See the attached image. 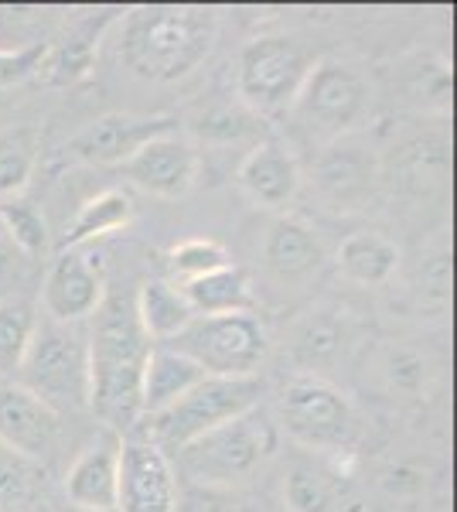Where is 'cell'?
<instances>
[{
    "label": "cell",
    "mask_w": 457,
    "mask_h": 512,
    "mask_svg": "<svg viewBox=\"0 0 457 512\" xmlns=\"http://www.w3.org/2000/svg\"><path fill=\"white\" fill-rule=\"evenodd\" d=\"M38 161V134L31 127H18L0 134V198L21 192L28 185Z\"/></svg>",
    "instance_id": "obj_25"
},
{
    "label": "cell",
    "mask_w": 457,
    "mask_h": 512,
    "mask_svg": "<svg viewBox=\"0 0 457 512\" xmlns=\"http://www.w3.org/2000/svg\"><path fill=\"white\" fill-rule=\"evenodd\" d=\"M11 253H14V243H11V236H7V229L0 226V267L11 260Z\"/></svg>",
    "instance_id": "obj_35"
},
{
    "label": "cell",
    "mask_w": 457,
    "mask_h": 512,
    "mask_svg": "<svg viewBox=\"0 0 457 512\" xmlns=\"http://www.w3.org/2000/svg\"><path fill=\"white\" fill-rule=\"evenodd\" d=\"M239 185L256 205L284 209V205L294 202L297 188H301V168H297V158L284 144L260 140L246 154V161L239 164Z\"/></svg>",
    "instance_id": "obj_16"
},
{
    "label": "cell",
    "mask_w": 457,
    "mask_h": 512,
    "mask_svg": "<svg viewBox=\"0 0 457 512\" xmlns=\"http://www.w3.org/2000/svg\"><path fill=\"white\" fill-rule=\"evenodd\" d=\"M18 373L24 390L45 400L48 407H89V335L62 321L35 325Z\"/></svg>",
    "instance_id": "obj_5"
},
{
    "label": "cell",
    "mask_w": 457,
    "mask_h": 512,
    "mask_svg": "<svg viewBox=\"0 0 457 512\" xmlns=\"http://www.w3.org/2000/svg\"><path fill=\"white\" fill-rule=\"evenodd\" d=\"M222 267H229V253L219 243H212V239H188V243L171 250V270L181 280L205 277Z\"/></svg>",
    "instance_id": "obj_31"
},
{
    "label": "cell",
    "mask_w": 457,
    "mask_h": 512,
    "mask_svg": "<svg viewBox=\"0 0 457 512\" xmlns=\"http://www.w3.org/2000/svg\"><path fill=\"white\" fill-rule=\"evenodd\" d=\"M174 512H253V509L246 506V499H239L236 492L222 489V485L188 482L185 489H178Z\"/></svg>",
    "instance_id": "obj_32"
},
{
    "label": "cell",
    "mask_w": 457,
    "mask_h": 512,
    "mask_svg": "<svg viewBox=\"0 0 457 512\" xmlns=\"http://www.w3.org/2000/svg\"><path fill=\"white\" fill-rule=\"evenodd\" d=\"M65 512H93V509H76V506H69V509H65Z\"/></svg>",
    "instance_id": "obj_36"
},
{
    "label": "cell",
    "mask_w": 457,
    "mask_h": 512,
    "mask_svg": "<svg viewBox=\"0 0 457 512\" xmlns=\"http://www.w3.org/2000/svg\"><path fill=\"white\" fill-rule=\"evenodd\" d=\"M284 499L290 512H335L338 495L335 485L314 468H294L284 482Z\"/></svg>",
    "instance_id": "obj_30"
},
{
    "label": "cell",
    "mask_w": 457,
    "mask_h": 512,
    "mask_svg": "<svg viewBox=\"0 0 457 512\" xmlns=\"http://www.w3.org/2000/svg\"><path fill=\"white\" fill-rule=\"evenodd\" d=\"M178 117H130V113H110L89 123L82 134L69 140V158L86 164H127L144 144L174 134Z\"/></svg>",
    "instance_id": "obj_11"
},
{
    "label": "cell",
    "mask_w": 457,
    "mask_h": 512,
    "mask_svg": "<svg viewBox=\"0 0 457 512\" xmlns=\"http://www.w3.org/2000/svg\"><path fill=\"white\" fill-rule=\"evenodd\" d=\"M181 294L191 304V311L202 318L209 315H249L253 311V291L239 267H222L205 277L185 280Z\"/></svg>",
    "instance_id": "obj_20"
},
{
    "label": "cell",
    "mask_w": 457,
    "mask_h": 512,
    "mask_svg": "<svg viewBox=\"0 0 457 512\" xmlns=\"http://www.w3.org/2000/svg\"><path fill=\"white\" fill-rule=\"evenodd\" d=\"M45 59H48V41H35V45L18 48V52H0V89L21 86L31 76H38Z\"/></svg>",
    "instance_id": "obj_33"
},
{
    "label": "cell",
    "mask_w": 457,
    "mask_h": 512,
    "mask_svg": "<svg viewBox=\"0 0 457 512\" xmlns=\"http://www.w3.org/2000/svg\"><path fill=\"white\" fill-rule=\"evenodd\" d=\"M345 338H348L345 321H338V318H331L328 311H321V315H311L301 325L294 349L304 362H328L345 349Z\"/></svg>",
    "instance_id": "obj_29"
},
{
    "label": "cell",
    "mask_w": 457,
    "mask_h": 512,
    "mask_svg": "<svg viewBox=\"0 0 457 512\" xmlns=\"http://www.w3.org/2000/svg\"><path fill=\"white\" fill-rule=\"evenodd\" d=\"M400 267V250L379 233H355L338 246V270L352 284H382Z\"/></svg>",
    "instance_id": "obj_23"
},
{
    "label": "cell",
    "mask_w": 457,
    "mask_h": 512,
    "mask_svg": "<svg viewBox=\"0 0 457 512\" xmlns=\"http://www.w3.org/2000/svg\"><path fill=\"white\" fill-rule=\"evenodd\" d=\"M263 260L280 280H304L318 274L324 263V246L314 229L301 219H277L263 239Z\"/></svg>",
    "instance_id": "obj_18"
},
{
    "label": "cell",
    "mask_w": 457,
    "mask_h": 512,
    "mask_svg": "<svg viewBox=\"0 0 457 512\" xmlns=\"http://www.w3.org/2000/svg\"><path fill=\"white\" fill-rule=\"evenodd\" d=\"M116 465H120V441L116 434H99L76 458L65 475V495L76 509L116 512Z\"/></svg>",
    "instance_id": "obj_17"
},
{
    "label": "cell",
    "mask_w": 457,
    "mask_h": 512,
    "mask_svg": "<svg viewBox=\"0 0 457 512\" xmlns=\"http://www.w3.org/2000/svg\"><path fill=\"white\" fill-rule=\"evenodd\" d=\"M134 219V198L120 188H106L96 198H89L86 205L79 209V216L72 219L69 233H65V246L69 250H79L82 243L99 236H110L116 229H123L127 222Z\"/></svg>",
    "instance_id": "obj_24"
},
{
    "label": "cell",
    "mask_w": 457,
    "mask_h": 512,
    "mask_svg": "<svg viewBox=\"0 0 457 512\" xmlns=\"http://www.w3.org/2000/svg\"><path fill=\"white\" fill-rule=\"evenodd\" d=\"M219 18L209 7H137L123 18L120 59L147 82H178L209 59Z\"/></svg>",
    "instance_id": "obj_2"
},
{
    "label": "cell",
    "mask_w": 457,
    "mask_h": 512,
    "mask_svg": "<svg viewBox=\"0 0 457 512\" xmlns=\"http://www.w3.org/2000/svg\"><path fill=\"white\" fill-rule=\"evenodd\" d=\"M280 420L307 448H342L355 437V410L342 390L314 376L290 379L280 393Z\"/></svg>",
    "instance_id": "obj_9"
},
{
    "label": "cell",
    "mask_w": 457,
    "mask_h": 512,
    "mask_svg": "<svg viewBox=\"0 0 457 512\" xmlns=\"http://www.w3.org/2000/svg\"><path fill=\"white\" fill-rule=\"evenodd\" d=\"M253 123H256V113H239V110H232V106H222V110H212L209 117H202L198 130H202V137L229 144V140H239L243 134H249Z\"/></svg>",
    "instance_id": "obj_34"
},
{
    "label": "cell",
    "mask_w": 457,
    "mask_h": 512,
    "mask_svg": "<svg viewBox=\"0 0 457 512\" xmlns=\"http://www.w3.org/2000/svg\"><path fill=\"white\" fill-rule=\"evenodd\" d=\"M178 475L151 441H123L116 465V512H174Z\"/></svg>",
    "instance_id": "obj_10"
},
{
    "label": "cell",
    "mask_w": 457,
    "mask_h": 512,
    "mask_svg": "<svg viewBox=\"0 0 457 512\" xmlns=\"http://www.w3.org/2000/svg\"><path fill=\"white\" fill-rule=\"evenodd\" d=\"M35 335V311L28 301L0 304V373H18L24 349Z\"/></svg>",
    "instance_id": "obj_27"
},
{
    "label": "cell",
    "mask_w": 457,
    "mask_h": 512,
    "mask_svg": "<svg viewBox=\"0 0 457 512\" xmlns=\"http://www.w3.org/2000/svg\"><path fill=\"white\" fill-rule=\"evenodd\" d=\"M372 178H376L372 154L352 144V137H342L318 151L314 181H318V192L328 198L335 212L359 209L372 192Z\"/></svg>",
    "instance_id": "obj_15"
},
{
    "label": "cell",
    "mask_w": 457,
    "mask_h": 512,
    "mask_svg": "<svg viewBox=\"0 0 457 512\" xmlns=\"http://www.w3.org/2000/svg\"><path fill=\"white\" fill-rule=\"evenodd\" d=\"M62 437V414L28 393L24 386H4L0 390V444L41 461L58 448Z\"/></svg>",
    "instance_id": "obj_12"
},
{
    "label": "cell",
    "mask_w": 457,
    "mask_h": 512,
    "mask_svg": "<svg viewBox=\"0 0 457 512\" xmlns=\"http://www.w3.org/2000/svg\"><path fill=\"white\" fill-rule=\"evenodd\" d=\"M38 465L24 454L0 444V512H21L38 492Z\"/></svg>",
    "instance_id": "obj_26"
},
{
    "label": "cell",
    "mask_w": 457,
    "mask_h": 512,
    "mask_svg": "<svg viewBox=\"0 0 457 512\" xmlns=\"http://www.w3.org/2000/svg\"><path fill=\"white\" fill-rule=\"evenodd\" d=\"M369 103L372 89L355 65L342 59H318L287 113L297 134L321 151L352 134L369 113Z\"/></svg>",
    "instance_id": "obj_3"
},
{
    "label": "cell",
    "mask_w": 457,
    "mask_h": 512,
    "mask_svg": "<svg viewBox=\"0 0 457 512\" xmlns=\"http://www.w3.org/2000/svg\"><path fill=\"white\" fill-rule=\"evenodd\" d=\"M147 355L151 338L140 328L134 297H103L89 332V407L110 427L137 424Z\"/></svg>",
    "instance_id": "obj_1"
},
{
    "label": "cell",
    "mask_w": 457,
    "mask_h": 512,
    "mask_svg": "<svg viewBox=\"0 0 457 512\" xmlns=\"http://www.w3.org/2000/svg\"><path fill=\"white\" fill-rule=\"evenodd\" d=\"M120 171L134 181L137 188L151 192L157 198H181L195 185L198 175V154L185 137L164 134L144 144Z\"/></svg>",
    "instance_id": "obj_13"
},
{
    "label": "cell",
    "mask_w": 457,
    "mask_h": 512,
    "mask_svg": "<svg viewBox=\"0 0 457 512\" xmlns=\"http://www.w3.org/2000/svg\"><path fill=\"white\" fill-rule=\"evenodd\" d=\"M198 379H205V373L181 352L168 349V345L151 349L144 366V379H140V417L151 420L157 414H164Z\"/></svg>",
    "instance_id": "obj_19"
},
{
    "label": "cell",
    "mask_w": 457,
    "mask_h": 512,
    "mask_svg": "<svg viewBox=\"0 0 457 512\" xmlns=\"http://www.w3.org/2000/svg\"><path fill=\"white\" fill-rule=\"evenodd\" d=\"M134 308L140 328L147 332V338H157V342H171L195 318V311L185 301L181 287H174L171 280H147L140 287V294L134 297Z\"/></svg>",
    "instance_id": "obj_22"
},
{
    "label": "cell",
    "mask_w": 457,
    "mask_h": 512,
    "mask_svg": "<svg viewBox=\"0 0 457 512\" xmlns=\"http://www.w3.org/2000/svg\"><path fill=\"white\" fill-rule=\"evenodd\" d=\"M277 424L263 407H253L215 431L178 448V472L195 485H232L277 451Z\"/></svg>",
    "instance_id": "obj_4"
},
{
    "label": "cell",
    "mask_w": 457,
    "mask_h": 512,
    "mask_svg": "<svg viewBox=\"0 0 457 512\" xmlns=\"http://www.w3.org/2000/svg\"><path fill=\"white\" fill-rule=\"evenodd\" d=\"M267 390L260 376H205L181 396L164 414L151 417V444L164 454L185 448L195 437L215 431L226 420H236L246 410L260 407V396Z\"/></svg>",
    "instance_id": "obj_6"
},
{
    "label": "cell",
    "mask_w": 457,
    "mask_h": 512,
    "mask_svg": "<svg viewBox=\"0 0 457 512\" xmlns=\"http://www.w3.org/2000/svg\"><path fill=\"white\" fill-rule=\"evenodd\" d=\"M103 274L86 253L65 250L55 260L52 274L45 280V308L48 315L62 325H76V321L96 315L103 304Z\"/></svg>",
    "instance_id": "obj_14"
},
{
    "label": "cell",
    "mask_w": 457,
    "mask_h": 512,
    "mask_svg": "<svg viewBox=\"0 0 457 512\" xmlns=\"http://www.w3.org/2000/svg\"><path fill=\"white\" fill-rule=\"evenodd\" d=\"M45 512H48V509H45Z\"/></svg>",
    "instance_id": "obj_37"
},
{
    "label": "cell",
    "mask_w": 457,
    "mask_h": 512,
    "mask_svg": "<svg viewBox=\"0 0 457 512\" xmlns=\"http://www.w3.org/2000/svg\"><path fill=\"white\" fill-rule=\"evenodd\" d=\"M0 226L7 229L14 250H21L28 256L45 253L48 229H45V219H41V212L35 205L18 202V198H0Z\"/></svg>",
    "instance_id": "obj_28"
},
{
    "label": "cell",
    "mask_w": 457,
    "mask_h": 512,
    "mask_svg": "<svg viewBox=\"0 0 457 512\" xmlns=\"http://www.w3.org/2000/svg\"><path fill=\"white\" fill-rule=\"evenodd\" d=\"M110 18L113 14H99V18L82 21L58 41L55 48L48 45V59L41 65V72H45V79L52 82V86H72V82L89 76L93 59H96L99 35H103V28L110 24Z\"/></svg>",
    "instance_id": "obj_21"
},
{
    "label": "cell",
    "mask_w": 457,
    "mask_h": 512,
    "mask_svg": "<svg viewBox=\"0 0 457 512\" xmlns=\"http://www.w3.org/2000/svg\"><path fill=\"white\" fill-rule=\"evenodd\" d=\"M318 55L311 45L294 35H263L253 38L239 55L236 89L249 113H284L304 86Z\"/></svg>",
    "instance_id": "obj_7"
},
{
    "label": "cell",
    "mask_w": 457,
    "mask_h": 512,
    "mask_svg": "<svg viewBox=\"0 0 457 512\" xmlns=\"http://www.w3.org/2000/svg\"><path fill=\"white\" fill-rule=\"evenodd\" d=\"M164 345L195 362L205 376H253L267 355V332L253 315H195Z\"/></svg>",
    "instance_id": "obj_8"
}]
</instances>
